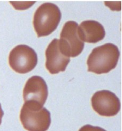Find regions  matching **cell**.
<instances>
[{"instance_id": "obj_10", "label": "cell", "mask_w": 122, "mask_h": 131, "mask_svg": "<svg viewBox=\"0 0 122 131\" xmlns=\"http://www.w3.org/2000/svg\"><path fill=\"white\" fill-rule=\"evenodd\" d=\"M11 4L14 5L16 9H25L30 8L35 3V2H10Z\"/></svg>"}, {"instance_id": "obj_3", "label": "cell", "mask_w": 122, "mask_h": 131, "mask_svg": "<svg viewBox=\"0 0 122 131\" xmlns=\"http://www.w3.org/2000/svg\"><path fill=\"white\" fill-rule=\"evenodd\" d=\"M78 25L75 21L66 22L60 32L58 45L60 51L69 58L78 56L84 47V42L78 32Z\"/></svg>"}, {"instance_id": "obj_5", "label": "cell", "mask_w": 122, "mask_h": 131, "mask_svg": "<svg viewBox=\"0 0 122 131\" xmlns=\"http://www.w3.org/2000/svg\"><path fill=\"white\" fill-rule=\"evenodd\" d=\"M48 95V86L42 78L34 76L27 82L24 90V98L26 102H30L29 106H32V108H42Z\"/></svg>"}, {"instance_id": "obj_2", "label": "cell", "mask_w": 122, "mask_h": 131, "mask_svg": "<svg viewBox=\"0 0 122 131\" xmlns=\"http://www.w3.org/2000/svg\"><path fill=\"white\" fill-rule=\"evenodd\" d=\"M62 14L56 4L45 3L39 7L33 17V26L38 37L51 35L58 26Z\"/></svg>"}, {"instance_id": "obj_6", "label": "cell", "mask_w": 122, "mask_h": 131, "mask_svg": "<svg viewBox=\"0 0 122 131\" xmlns=\"http://www.w3.org/2000/svg\"><path fill=\"white\" fill-rule=\"evenodd\" d=\"M20 119L24 126L31 131H46L51 123V113L45 107L35 110L24 105Z\"/></svg>"}, {"instance_id": "obj_11", "label": "cell", "mask_w": 122, "mask_h": 131, "mask_svg": "<svg viewBox=\"0 0 122 131\" xmlns=\"http://www.w3.org/2000/svg\"><path fill=\"white\" fill-rule=\"evenodd\" d=\"M79 131H107L104 129L97 126H93L90 125H86L82 126Z\"/></svg>"}, {"instance_id": "obj_4", "label": "cell", "mask_w": 122, "mask_h": 131, "mask_svg": "<svg viewBox=\"0 0 122 131\" xmlns=\"http://www.w3.org/2000/svg\"><path fill=\"white\" fill-rule=\"evenodd\" d=\"M10 66L15 72L25 74L31 72L38 63V56L35 51L29 46H17L10 52L9 56Z\"/></svg>"}, {"instance_id": "obj_8", "label": "cell", "mask_w": 122, "mask_h": 131, "mask_svg": "<svg viewBox=\"0 0 122 131\" xmlns=\"http://www.w3.org/2000/svg\"><path fill=\"white\" fill-rule=\"evenodd\" d=\"M46 67L51 74L64 72L70 62V58L60 51L58 39H54L49 43L46 50Z\"/></svg>"}, {"instance_id": "obj_7", "label": "cell", "mask_w": 122, "mask_h": 131, "mask_svg": "<svg viewBox=\"0 0 122 131\" xmlns=\"http://www.w3.org/2000/svg\"><path fill=\"white\" fill-rule=\"evenodd\" d=\"M93 110L99 115L104 117H113L117 114L120 108L119 98L109 90L96 92L91 98Z\"/></svg>"}, {"instance_id": "obj_1", "label": "cell", "mask_w": 122, "mask_h": 131, "mask_svg": "<svg viewBox=\"0 0 122 131\" xmlns=\"http://www.w3.org/2000/svg\"><path fill=\"white\" fill-rule=\"evenodd\" d=\"M119 55L118 47L112 43L94 48L87 61L88 71L96 74L108 73L116 67Z\"/></svg>"}, {"instance_id": "obj_9", "label": "cell", "mask_w": 122, "mask_h": 131, "mask_svg": "<svg viewBox=\"0 0 122 131\" xmlns=\"http://www.w3.org/2000/svg\"><path fill=\"white\" fill-rule=\"evenodd\" d=\"M78 35L83 42L95 43L104 39L106 36L104 27L93 20L83 21L78 29Z\"/></svg>"}]
</instances>
